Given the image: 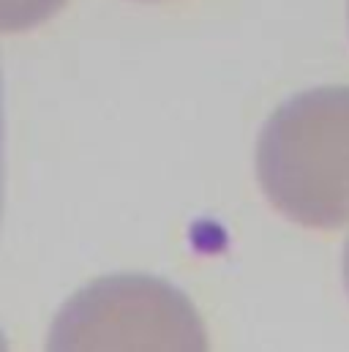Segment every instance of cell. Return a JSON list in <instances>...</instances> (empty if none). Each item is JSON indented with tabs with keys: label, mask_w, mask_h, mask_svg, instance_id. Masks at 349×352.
<instances>
[{
	"label": "cell",
	"mask_w": 349,
	"mask_h": 352,
	"mask_svg": "<svg viewBox=\"0 0 349 352\" xmlns=\"http://www.w3.org/2000/svg\"><path fill=\"white\" fill-rule=\"evenodd\" d=\"M60 6H63V0H0V28H5V30L30 28V25L47 19Z\"/></svg>",
	"instance_id": "6da1fadb"
},
{
	"label": "cell",
	"mask_w": 349,
	"mask_h": 352,
	"mask_svg": "<svg viewBox=\"0 0 349 352\" xmlns=\"http://www.w3.org/2000/svg\"><path fill=\"white\" fill-rule=\"evenodd\" d=\"M5 210V88H3V69H0V224Z\"/></svg>",
	"instance_id": "7a4b0ae2"
}]
</instances>
